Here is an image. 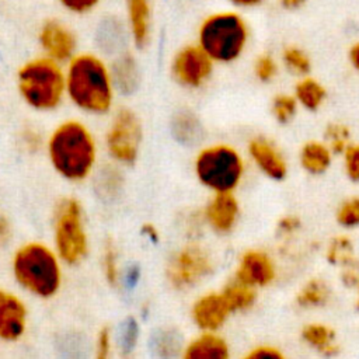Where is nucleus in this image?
<instances>
[{
    "label": "nucleus",
    "mask_w": 359,
    "mask_h": 359,
    "mask_svg": "<svg viewBox=\"0 0 359 359\" xmlns=\"http://www.w3.org/2000/svg\"><path fill=\"white\" fill-rule=\"evenodd\" d=\"M112 74H114V80H115V86L118 91H123V93H129L133 91V88L137 84V69H136V63L132 59L130 55H122L115 66L112 67Z\"/></svg>",
    "instance_id": "cd10ccee"
},
{
    "label": "nucleus",
    "mask_w": 359,
    "mask_h": 359,
    "mask_svg": "<svg viewBox=\"0 0 359 359\" xmlns=\"http://www.w3.org/2000/svg\"><path fill=\"white\" fill-rule=\"evenodd\" d=\"M335 223L345 231L359 229V195H348L335 208Z\"/></svg>",
    "instance_id": "c85d7f7f"
},
{
    "label": "nucleus",
    "mask_w": 359,
    "mask_h": 359,
    "mask_svg": "<svg viewBox=\"0 0 359 359\" xmlns=\"http://www.w3.org/2000/svg\"><path fill=\"white\" fill-rule=\"evenodd\" d=\"M36 42L41 55L66 65L77 52V35L74 29L60 18H46L36 31Z\"/></svg>",
    "instance_id": "9b49d317"
},
{
    "label": "nucleus",
    "mask_w": 359,
    "mask_h": 359,
    "mask_svg": "<svg viewBox=\"0 0 359 359\" xmlns=\"http://www.w3.org/2000/svg\"><path fill=\"white\" fill-rule=\"evenodd\" d=\"M265 0H227V3H230L233 7L236 8H255L258 6H261Z\"/></svg>",
    "instance_id": "ea45409f"
},
{
    "label": "nucleus",
    "mask_w": 359,
    "mask_h": 359,
    "mask_svg": "<svg viewBox=\"0 0 359 359\" xmlns=\"http://www.w3.org/2000/svg\"><path fill=\"white\" fill-rule=\"evenodd\" d=\"M233 276L259 290L272 286L278 280L279 266L268 250L251 247L238 255Z\"/></svg>",
    "instance_id": "ddd939ff"
},
{
    "label": "nucleus",
    "mask_w": 359,
    "mask_h": 359,
    "mask_svg": "<svg viewBox=\"0 0 359 359\" xmlns=\"http://www.w3.org/2000/svg\"><path fill=\"white\" fill-rule=\"evenodd\" d=\"M215 261L210 252L196 244L182 247L171 259L167 268V278L177 289H187L198 285L210 276Z\"/></svg>",
    "instance_id": "9d476101"
},
{
    "label": "nucleus",
    "mask_w": 359,
    "mask_h": 359,
    "mask_svg": "<svg viewBox=\"0 0 359 359\" xmlns=\"http://www.w3.org/2000/svg\"><path fill=\"white\" fill-rule=\"evenodd\" d=\"M11 268L15 282L36 297L49 299L60 287V258L42 243L31 241L15 250Z\"/></svg>",
    "instance_id": "39448f33"
},
{
    "label": "nucleus",
    "mask_w": 359,
    "mask_h": 359,
    "mask_svg": "<svg viewBox=\"0 0 359 359\" xmlns=\"http://www.w3.org/2000/svg\"><path fill=\"white\" fill-rule=\"evenodd\" d=\"M279 62L287 73L296 76L297 79L307 76L313 66L307 50L296 43H287L282 48Z\"/></svg>",
    "instance_id": "393cba45"
},
{
    "label": "nucleus",
    "mask_w": 359,
    "mask_h": 359,
    "mask_svg": "<svg viewBox=\"0 0 359 359\" xmlns=\"http://www.w3.org/2000/svg\"><path fill=\"white\" fill-rule=\"evenodd\" d=\"M300 107L292 93H276L271 98L269 112L272 119L280 125L286 126L296 118Z\"/></svg>",
    "instance_id": "a878e982"
},
{
    "label": "nucleus",
    "mask_w": 359,
    "mask_h": 359,
    "mask_svg": "<svg viewBox=\"0 0 359 359\" xmlns=\"http://www.w3.org/2000/svg\"><path fill=\"white\" fill-rule=\"evenodd\" d=\"M252 76L261 84L273 83L280 72V62L269 52L258 53L252 60Z\"/></svg>",
    "instance_id": "c756f323"
},
{
    "label": "nucleus",
    "mask_w": 359,
    "mask_h": 359,
    "mask_svg": "<svg viewBox=\"0 0 359 359\" xmlns=\"http://www.w3.org/2000/svg\"><path fill=\"white\" fill-rule=\"evenodd\" d=\"M338 271H339V283L346 289L355 290L359 283V258Z\"/></svg>",
    "instance_id": "e433bc0d"
},
{
    "label": "nucleus",
    "mask_w": 359,
    "mask_h": 359,
    "mask_svg": "<svg viewBox=\"0 0 359 359\" xmlns=\"http://www.w3.org/2000/svg\"><path fill=\"white\" fill-rule=\"evenodd\" d=\"M323 140L328 144L335 156H341L342 151L353 142L352 129L348 123L341 121L328 122L323 130Z\"/></svg>",
    "instance_id": "bb28decb"
},
{
    "label": "nucleus",
    "mask_w": 359,
    "mask_h": 359,
    "mask_svg": "<svg viewBox=\"0 0 359 359\" xmlns=\"http://www.w3.org/2000/svg\"><path fill=\"white\" fill-rule=\"evenodd\" d=\"M230 316L233 314L220 290L201 294L191 307L192 321L201 331L217 332L224 327Z\"/></svg>",
    "instance_id": "4468645a"
},
{
    "label": "nucleus",
    "mask_w": 359,
    "mask_h": 359,
    "mask_svg": "<svg viewBox=\"0 0 359 359\" xmlns=\"http://www.w3.org/2000/svg\"><path fill=\"white\" fill-rule=\"evenodd\" d=\"M21 101L36 112H52L66 100L65 65L43 55L27 59L15 73Z\"/></svg>",
    "instance_id": "20e7f679"
},
{
    "label": "nucleus",
    "mask_w": 359,
    "mask_h": 359,
    "mask_svg": "<svg viewBox=\"0 0 359 359\" xmlns=\"http://www.w3.org/2000/svg\"><path fill=\"white\" fill-rule=\"evenodd\" d=\"M247 161L233 144L217 142L202 147L194 160L198 181L212 194L234 192L243 182Z\"/></svg>",
    "instance_id": "423d86ee"
},
{
    "label": "nucleus",
    "mask_w": 359,
    "mask_h": 359,
    "mask_svg": "<svg viewBox=\"0 0 359 359\" xmlns=\"http://www.w3.org/2000/svg\"><path fill=\"white\" fill-rule=\"evenodd\" d=\"M27 318L24 302L17 294L0 289V339L18 341L27 330Z\"/></svg>",
    "instance_id": "dca6fc26"
},
{
    "label": "nucleus",
    "mask_w": 359,
    "mask_h": 359,
    "mask_svg": "<svg viewBox=\"0 0 359 359\" xmlns=\"http://www.w3.org/2000/svg\"><path fill=\"white\" fill-rule=\"evenodd\" d=\"M251 29L236 10H217L205 15L196 28V43L216 65H231L248 49Z\"/></svg>",
    "instance_id": "7ed1b4c3"
},
{
    "label": "nucleus",
    "mask_w": 359,
    "mask_h": 359,
    "mask_svg": "<svg viewBox=\"0 0 359 359\" xmlns=\"http://www.w3.org/2000/svg\"><path fill=\"white\" fill-rule=\"evenodd\" d=\"M125 17L132 43L137 49L146 48L153 32V1L125 0Z\"/></svg>",
    "instance_id": "a211bd4d"
},
{
    "label": "nucleus",
    "mask_w": 359,
    "mask_h": 359,
    "mask_svg": "<svg viewBox=\"0 0 359 359\" xmlns=\"http://www.w3.org/2000/svg\"><path fill=\"white\" fill-rule=\"evenodd\" d=\"M346 55L351 67L359 74V41H355L349 45Z\"/></svg>",
    "instance_id": "58836bf2"
},
{
    "label": "nucleus",
    "mask_w": 359,
    "mask_h": 359,
    "mask_svg": "<svg viewBox=\"0 0 359 359\" xmlns=\"http://www.w3.org/2000/svg\"><path fill=\"white\" fill-rule=\"evenodd\" d=\"M299 338L304 346L323 359H335L341 353V344L332 325L324 321H307L300 327Z\"/></svg>",
    "instance_id": "f3484780"
},
{
    "label": "nucleus",
    "mask_w": 359,
    "mask_h": 359,
    "mask_svg": "<svg viewBox=\"0 0 359 359\" xmlns=\"http://www.w3.org/2000/svg\"><path fill=\"white\" fill-rule=\"evenodd\" d=\"M55 251L60 261L79 264L88 251V237L83 219V208L76 198H62L53 213Z\"/></svg>",
    "instance_id": "0eeeda50"
},
{
    "label": "nucleus",
    "mask_w": 359,
    "mask_h": 359,
    "mask_svg": "<svg viewBox=\"0 0 359 359\" xmlns=\"http://www.w3.org/2000/svg\"><path fill=\"white\" fill-rule=\"evenodd\" d=\"M304 3H306V0H279V4H280L285 10H289V11H293V10L300 8Z\"/></svg>",
    "instance_id": "79ce46f5"
},
{
    "label": "nucleus",
    "mask_w": 359,
    "mask_h": 359,
    "mask_svg": "<svg viewBox=\"0 0 359 359\" xmlns=\"http://www.w3.org/2000/svg\"><path fill=\"white\" fill-rule=\"evenodd\" d=\"M198 133V122L196 119L188 114H178L174 119V135L184 142H191Z\"/></svg>",
    "instance_id": "473e14b6"
},
{
    "label": "nucleus",
    "mask_w": 359,
    "mask_h": 359,
    "mask_svg": "<svg viewBox=\"0 0 359 359\" xmlns=\"http://www.w3.org/2000/svg\"><path fill=\"white\" fill-rule=\"evenodd\" d=\"M144 233H147L149 234V237L151 238V240H157V234H156V231H154V229L153 227H147L146 230H144Z\"/></svg>",
    "instance_id": "37998d69"
},
{
    "label": "nucleus",
    "mask_w": 359,
    "mask_h": 359,
    "mask_svg": "<svg viewBox=\"0 0 359 359\" xmlns=\"http://www.w3.org/2000/svg\"><path fill=\"white\" fill-rule=\"evenodd\" d=\"M143 128L139 115L130 108H119L105 132L108 154L121 164H133L140 151Z\"/></svg>",
    "instance_id": "6e6552de"
},
{
    "label": "nucleus",
    "mask_w": 359,
    "mask_h": 359,
    "mask_svg": "<svg viewBox=\"0 0 359 359\" xmlns=\"http://www.w3.org/2000/svg\"><path fill=\"white\" fill-rule=\"evenodd\" d=\"M102 265H104L105 279L111 285H115L116 279H118V258H116V250L111 241H108L105 244Z\"/></svg>",
    "instance_id": "c9c22d12"
},
{
    "label": "nucleus",
    "mask_w": 359,
    "mask_h": 359,
    "mask_svg": "<svg viewBox=\"0 0 359 359\" xmlns=\"http://www.w3.org/2000/svg\"><path fill=\"white\" fill-rule=\"evenodd\" d=\"M324 259L330 266L341 269L358 259L355 243L348 233H338L330 237L323 251Z\"/></svg>",
    "instance_id": "b1692460"
},
{
    "label": "nucleus",
    "mask_w": 359,
    "mask_h": 359,
    "mask_svg": "<svg viewBox=\"0 0 359 359\" xmlns=\"http://www.w3.org/2000/svg\"><path fill=\"white\" fill-rule=\"evenodd\" d=\"M240 359H289L283 349L273 344H258L243 353Z\"/></svg>",
    "instance_id": "72a5a7b5"
},
{
    "label": "nucleus",
    "mask_w": 359,
    "mask_h": 359,
    "mask_svg": "<svg viewBox=\"0 0 359 359\" xmlns=\"http://www.w3.org/2000/svg\"><path fill=\"white\" fill-rule=\"evenodd\" d=\"M231 314H241L252 310L258 300V289L236 279H229L220 289Z\"/></svg>",
    "instance_id": "5701e85b"
},
{
    "label": "nucleus",
    "mask_w": 359,
    "mask_h": 359,
    "mask_svg": "<svg viewBox=\"0 0 359 359\" xmlns=\"http://www.w3.org/2000/svg\"><path fill=\"white\" fill-rule=\"evenodd\" d=\"M205 220L217 234L231 233L241 216V205L234 192L213 194L205 206Z\"/></svg>",
    "instance_id": "2eb2a0df"
},
{
    "label": "nucleus",
    "mask_w": 359,
    "mask_h": 359,
    "mask_svg": "<svg viewBox=\"0 0 359 359\" xmlns=\"http://www.w3.org/2000/svg\"><path fill=\"white\" fill-rule=\"evenodd\" d=\"M10 238V224L6 217H0V244L7 243Z\"/></svg>",
    "instance_id": "a19ab883"
},
{
    "label": "nucleus",
    "mask_w": 359,
    "mask_h": 359,
    "mask_svg": "<svg viewBox=\"0 0 359 359\" xmlns=\"http://www.w3.org/2000/svg\"><path fill=\"white\" fill-rule=\"evenodd\" d=\"M245 154L250 163L268 180L282 182L289 175V161L283 150L266 135L257 133L248 137Z\"/></svg>",
    "instance_id": "f8f14e48"
},
{
    "label": "nucleus",
    "mask_w": 359,
    "mask_h": 359,
    "mask_svg": "<svg viewBox=\"0 0 359 359\" xmlns=\"http://www.w3.org/2000/svg\"><path fill=\"white\" fill-rule=\"evenodd\" d=\"M355 292H356V297H359V283H358V286H356Z\"/></svg>",
    "instance_id": "a18cd8bd"
},
{
    "label": "nucleus",
    "mask_w": 359,
    "mask_h": 359,
    "mask_svg": "<svg viewBox=\"0 0 359 359\" xmlns=\"http://www.w3.org/2000/svg\"><path fill=\"white\" fill-rule=\"evenodd\" d=\"M181 359H231V351L220 334L202 331L187 344Z\"/></svg>",
    "instance_id": "412c9836"
},
{
    "label": "nucleus",
    "mask_w": 359,
    "mask_h": 359,
    "mask_svg": "<svg viewBox=\"0 0 359 359\" xmlns=\"http://www.w3.org/2000/svg\"><path fill=\"white\" fill-rule=\"evenodd\" d=\"M66 100L86 115L108 114L115 102L116 86L112 67L91 50L77 52L65 65Z\"/></svg>",
    "instance_id": "f257e3e1"
},
{
    "label": "nucleus",
    "mask_w": 359,
    "mask_h": 359,
    "mask_svg": "<svg viewBox=\"0 0 359 359\" xmlns=\"http://www.w3.org/2000/svg\"><path fill=\"white\" fill-rule=\"evenodd\" d=\"M57 4L69 14L83 17L91 14L102 0H56Z\"/></svg>",
    "instance_id": "f704fd0d"
},
{
    "label": "nucleus",
    "mask_w": 359,
    "mask_h": 359,
    "mask_svg": "<svg viewBox=\"0 0 359 359\" xmlns=\"http://www.w3.org/2000/svg\"><path fill=\"white\" fill-rule=\"evenodd\" d=\"M215 62L196 43L180 46L170 60V76L184 90L198 91L203 88L215 73Z\"/></svg>",
    "instance_id": "1a4fd4ad"
},
{
    "label": "nucleus",
    "mask_w": 359,
    "mask_h": 359,
    "mask_svg": "<svg viewBox=\"0 0 359 359\" xmlns=\"http://www.w3.org/2000/svg\"><path fill=\"white\" fill-rule=\"evenodd\" d=\"M334 290L331 283L323 276H310L297 287L293 304L302 311H318L331 304Z\"/></svg>",
    "instance_id": "6ab92c4d"
},
{
    "label": "nucleus",
    "mask_w": 359,
    "mask_h": 359,
    "mask_svg": "<svg viewBox=\"0 0 359 359\" xmlns=\"http://www.w3.org/2000/svg\"><path fill=\"white\" fill-rule=\"evenodd\" d=\"M109 352H111V334L108 328H104L100 331L97 338L94 359H109Z\"/></svg>",
    "instance_id": "4c0bfd02"
},
{
    "label": "nucleus",
    "mask_w": 359,
    "mask_h": 359,
    "mask_svg": "<svg viewBox=\"0 0 359 359\" xmlns=\"http://www.w3.org/2000/svg\"><path fill=\"white\" fill-rule=\"evenodd\" d=\"M303 230V220L296 213H285L278 217L275 233L279 240L290 241Z\"/></svg>",
    "instance_id": "7c9ffc66"
},
{
    "label": "nucleus",
    "mask_w": 359,
    "mask_h": 359,
    "mask_svg": "<svg viewBox=\"0 0 359 359\" xmlns=\"http://www.w3.org/2000/svg\"><path fill=\"white\" fill-rule=\"evenodd\" d=\"M339 157L345 178L353 184H359V142H352Z\"/></svg>",
    "instance_id": "2f4dec72"
},
{
    "label": "nucleus",
    "mask_w": 359,
    "mask_h": 359,
    "mask_svg": "<svg viewBox=\"0 0 359 359\" xmlns=\"http://www.w3.org/2000/svg\"><path fill=\"white\" fill-rule=\"evenodd\" d=\"M353 306H355V310L359 313V297L355 299V304Z\"/></svg>",
    "instance_id": "c03bdc74"
},
{
    "label": "nucleus",
    "mask_w": 359,
    "mask_h": 359,
    "mask_svg": "<svg viewBox=\"0 0 359 359\" xmlns=\"http://www.w3.org/2000/svg\"><path fill=\"white\" fill-rule=\"evenodd\" d=\"M46 154L53 170L69 181L86 180L97 163V140L80 119L59 122L46 139Z\"/></svg>",
    "instance_id": "f03ea898"
},
{
    "label": "nucleus",
    "mask_w": 359,
    "mask_h": 359,
    "mask_svg": "<svg viewBox=\"0 0 359 359\" xmlns=\"http://www.w3.org/2000/svg\"><path fill=\"white\" fill-rule=\"evenodd\" d=\"M335 154L323 139H307L297 150V164L310 177L327 174L334 163Z\"/></svg>",
    "instance_id": "aec40b11"
},
{
    "label": "nucleus",
    "mask_w": 359,
    "mask_h": 359,
    "mask_svg": "<svg viewBox=\"0 0 359 359\" xmlns=\"http://www.w3.org/2000/svg\"><path fill=\"white\" fill-rule=\"evenodd\" d=\"M292 94L294 95L299 107L307 112L320 111L328 97L325 86L318 79L310 74L299 77L296 80Z\"/></svg>",
    "instance_id": "4be33fe9"
}]
</instances>
